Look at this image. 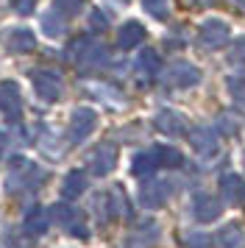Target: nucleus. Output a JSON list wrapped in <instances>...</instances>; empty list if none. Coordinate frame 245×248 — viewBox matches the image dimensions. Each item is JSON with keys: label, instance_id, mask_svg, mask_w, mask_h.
Masks as SVG:
<instances>
[{"label": "nucleus", "instance_id": "nucleus-1", "mask_svg": "<svg viewBox=\"0 0 245 248\" xmlns=\"http://www.w3.org/2000/svg\"><path fill=\"white\" fill-rule=\"evenodd\" d=\"M67 53L76 59L81 70H98V67H106V62H109V50L103 45H98V42H89V36L73 39Z\"/></svg>", "mask_w": 245, "mask_h": 248}, {"label": "nucleus", "instance_id": "nucleus-2", "mask_svg": "<svg viewBox=\"0 0 245 248\" xmlns=\"http://www.w3.org/2000/svg\"><path fill=\"white\" fill-rule=\"evenodd\" d=\"M95 125H98V112L89 109V106H78L76 112H73V117H70V125H67L70 142H73V145L84 142V140L95 131Z\"/></svg>", "mask_w": 245, "mask_h": 248}, {"label": "nucleus", "instance_id": "nucleus-3", "mask_svg": "<svg viewBox=\"0 0 245 248\" xmlns=\"http://www.w3.org/2000/svg\"><path fill=\"white\" fill-rule=\"evenodd\" d=\"M189 145L200 159H212L220 151V137L212 125H198V128L189 131Z\"/></svg>", "mask_w": 245, "mask_h": 248}, {"label": "nucleus", "instance_id": "nucleus-4", "mask_svg": "<svg viewBox=\"0 0 245 248\" xmlns=\"http://www.w3.org/2000/svg\"><path fill=\"white\" fill-rule=\"evenodd\" d=\"M0 114L9 123H17L22 117V98L17 81H0Z\"/></svg>", "mask_w": 245, "mask_h": 248}, {"label": "nucleus", "instance_id": "nucleus-5", "mask_svg": "<svg viewBox=\"0 0 245 248\" xmlns=\"http://www.w3.org/2000/svg\"><path fill=\"white\" fill-rule=\"evenodd\" d=\"M226 42H229V25L223 23V20L212 17V20H206V23L200 25V31H198V45L200 47L217 50V47H223Z\"/></svg>", "mask_w": 245, "mask_h": 248}, {"label": "nucleus", "instance_id": "nucleus-6", "mask_svg": "<svg viewBox=\"0 0 245 248\" xmlns=\"http://www.w3.org/2000/svg\"><path fill=\"white\" fill-rule=\"evenodd\" d=\"M165 81L170 87H176V90H189V87H195L200 81V70L195 64H189V62H176V64L167 67Z\"/></svg>", "mask_w": 245, "mask_h": 248}, {"label": "nucleus", "instance_id": "nucleus-7", "mask_svg": "<svg viewBox=\"0 0 245 248\" xmlns=\"http://www.w3.org/2000/svg\"><path fill=\"white\" fill-rule=\"evenodd\" d=\"M33 90H36V95H39L42 101L53 103V101L61 98L64 84H61V76H59V73H53V70H42V73L33 76Z\"/></svg>", "mask_w": 245, "mask_h": 248}, {"label": "nucleus", "instance_id": "nucleus-8", "mask_svg": "<svg viewBox=\"0 0 245 248\" xmlns=\"http://www.w3.org/2000/svg\"><path fill=\"white\" fill-rule=\"evenodd\" d=\"M50 215L56 217V223H61L70 232V234L76 237H87V223H84V217H81V212L78 209H73V206H67V203H56L53 209H50Z\"/></svg>", "mask_w": 245, "mask_h": 248}, {"label": "nucleus", "instance_id": "nucleus-9", "mask_svg": "<svg viewBox=\"0 0 245 248\" xmlns=\"http://www.w3.org/2000/svg\"><path fill=\"white\" fill-rule=\"evenodd\" d=\"M114 165H117V145H111V142H100V145L92 151V156H89V170H92L95 176L111 173Z\"/></svg>", "mask_w": 245, "mask_h": 248}, {"label": "nucleus", "instance_id": "nucleus-10", "mask_svg": "<svg viewBox=\"0 0 245 248\" xmlns=\"http://www.w3.org/2000/svg\"><path fill=\"white\" fill-rule=\"evenodd\" d=\"M223 212V203L209 195V192H195V198H192V215H195V220L200 223H212V220H217Z\"/></svg>", "mask_w": 245, "mask_h": 248}, {"label": "nucleus", "instance_id": "nucleus-11", "mask_svg": "<svg viewBox=\"0 0 245 248\" xmlns=\"http://www.w3.org/2000/svg\"><path fill=\"white\" fill-rule=\"evenodd\" d=\"M170 192H173L170 181H151V184H145L142 190H139V203H142L145 209H159V206L167 203Z\"/></svg>", "mask_w": 245, "mask_h": 248}, {"label": "nucleus", "instance_id": "nucleus-12", "mask_svg": "<svg viewBox=\"0 0 245 248\" xmlns=\"http://www.w3.org/2000/svg\"><path fill=\"white\" fill-rule=\"evenodd\" d=\"M153 125L167 137H181L187 134V117L176 109H162V112L153 117Z\"/></svg>", "mask_w": 245, "mask_h": 248}, {"label": "nucleus", "instance_id": "nucleus-13", "mask_svg": "<svg viewBox=\"0 0 245 248\" xmlns=\"http://www.w3.org/2000/svg\"><path fill=\"white\" fill-rule=\"evenodd\" d=\"M3 45H6V50L9 53H28V50H33V45H36V36L28 31V28H9L6 34H3Z\"/></svg>", "mask_w": 245, "mask_h": 248}, {"label": "nucleus", "instance_id": "nucleus-14", "mask_svg": "<svg viewBox=\"0 0 245 248\" xmlns=\"http://www.w3.org/2000/svg\"><path fill=\"white\" fill-rule=\"evenodd\" d=\"M159 240V226L153 220H145L125 237V248H151Z\"/></svg>", "mask_w": 245, "mask_h": 248}, {"label": "nucleus", "instance_id": "nucleus-15", "mask_svg": "<svg viewBox=\"0 0 245 248\" xmlns=\"http://www.w3.org/2000/svg\"><path fill=\"white\" fill-rule=\"evenodd\" d=\"M145 25L137 23V20H128V23L120 25V31H117V47H122V50H131V47L142 45L145 42Z\"/></svg>", "mask_w": 245, "mask_h": 248}, {"label": "nucleus", "instance_id": "nucleus-16", "mask_svg": "<svg viewBox=\"0 0 245 248\" xmlns=\"http://www.w3.org/2000/svg\"><path fill=\"white\" fill-rule=\"evenodd\" d=\"M87 190V173L84 170H70L61 181V198L64 201H76L81 192Z\"/></svg>", "mask_w": 245, "mask_h": 248}, {"label": "nucleus", "instance_id": "nucleus-17", "mask_svg": "<svg viewBox=\"0 0 245 248\" xmlns=\"http://www.w3.org/2000/svg\"><path fill=\"white\" fill-rule=\"evenodd\" d=\"M159 67H162L159 53H156L153 47H142L139 56H137V73L142 78H153V76H159Z\"/></svg>", "mask_w": 245, "mask_h": 248}, {"label": "nucleus", "instance_id": "nucleus-18", "mask_svg": "<svg viewBox=\"0 0 245 248\" xmlns=\"http://www.w3.org/2000/svg\"><path fill=\"white\" fill-rule=\"evenodd\" d=\"M220 192H223V201L226 203H237L245 195L243 179H240L237 173H226V176L220 179Z\"/></svg>", "mask_w": 245, "mask_h": 248}, {"label": "nucleus", "instance_id": "nucleus-19", "mask_svg": "<svg viewBox=\"0 0 245 248\" xmlns=\"http://www.w3.org/2000/svg\"><path fill=\"white\" fill-rule=\"evenodd\" d=\"M47 223H50V220H47V212H45L42 206H33L31 212L25 215L22 229H25L31 237H36V234H45V232H47Z\"/></svg>", "mask_w": 245, "mask_h": 248}, {"label": "nucleus", "instance_id": "nucleus-20", "mask_svg": "<svg viewBox=\"0 0 245 248\" xmlns=\"http://www.w3.org/2000/svg\"><path fill=\"white\" fill-rule=\"evenodd\" d=\"M153 156H156V165L159 168H178V165H184V156L170 145H156Z\"/></svg>", "mask_w": 245, "mask_h": 248}, {"label": "nucleus", "instance_id": "nucleus-21", "mask_svg": "<svg viewBox=\"0 0 245 248\" xmlns=\"http://www.w3.org/2000/svg\"><path fill=\"white\" fill-rule=\"evenodd\" d=\"M156 168H159V165H156L153 151L137 154V156H134V162H131V173H134V176H139V179H142V176H151Z\"/></svg>", "mask_w": 245, "mask_h": 248}, {"label": "nucleus", "instance_id": "nucleus-22", "mask_svg": "<svg viewBox=\"0 0 245 248\" xmlns=\"http://www.w3.org/2000/svg\"><path fill=\"white\" fill-rule=\"evenodd\" d=\"M42 31L47 36H61L64 34V14H59L53 9V12H47V14H42Z\"/></svg>", "mask_w": 245, "mask_h": 248}, {"label": "nucleus", "instance_id": "nucleus-23", "mask_svg": "<svg viewBox=\"0 0 245 248\" xmlns=\"http://www.w3.org/2000/svg\"><path fill=\"white\" fill-rule=\"evenodd\" d=\"M240 243H243V232H240L237 223H229L226 229H220V234H217V246L220 248H237Z\"/></svg>", "mask_w": 245, "mask_h": 248}, {"label": "nucleus", "instance_id": "nucleus-24", "mask_svg": "<svg viewBox=\"0 0 245 248\" xmlns=\"http://www.w3.org/2000/svg\"><path fill=\"white\" fill-rule=\"evenodd\" d=\"M226 90L234 98V103L245 109V76H229L226 78Z\"/></svg>", "mask_w": 245, "mask_h": 248}, {"label": "nucleus", "instance_id": "nucleus-25", "mask_svg": "<svg viewBox=\"0 0 245 248\" xmlns=\"http://www.w3.org/2000/svg\"><path fill=\"white\" fill-rule=\"evenodd\" d=\"M178 243L181 248H209V237L206 232H184L178 237Z\"/></svg>", "mask_w": 245, "mask_h": 248}, {"label": "nucleus", "instance_id": "nucleus-26", "mask_svg": "<svg viewBox=\"0 0 245 248\" xmlns=\"http://www.w3.org/2000/svg\"><path fill=\"white\" fill-rule=\"evenodd\" d=\"M142 6L156 20H167V14H170V0H142Z\"/></svg>", "mask_w": 245, "mask_h": 248}, {"label": "nucleus", "instance_id": "nucleus-27", "mask_svg": "<svg viewBox=\"0 0 245 248\" xmlns=\"http://www.w3.org/2000/svg\"><path fill=\"white\" fill-rule=\"evenodd\" d=\"M56 3V12L64 14V17H73V14H78L81 9H84V3L87 0H53Z\"/></svg>", "mask_w": 245, "mask_h": 248}, {"label": "nucleus", "instance_id": "nucleus-28", "mask_svg": "<svg viewBox=\"0 0 245 248\" xmlns=\"http://www.w3.org/2000/svg\"><path fill=\"white\" fill-rule=\"evenodd\" d=\"M229 62H231V64H245V36H240V39L229 47Z\"/></svg>", "mask_w": 245, "mask_h": 248}, {"label": "nucleus", "instance_id": "nucleus-29", "mask_svg": "<svg viewBox=\"0 0 245 248\" xmlns=\"http://www.w3.org/2000/svg\"><path fill=\"white\" fill-rule=\"evenodd\" d=\"M9 243H11V248H33V240H31V234H28L25 229L17 232V234H11Z\"/></svg>", "mask_w": 245, "mask_h": 248}, {"label": "nucleus", "instance_id": "nucleus-30", "mask_svg": "<svg viewBox=\"0 0 245 248\" xmlns=\"http://www.w3.org/2000/svg\"><path fill=\"white\" fill-rule=\"evenodd\" d=\"M11 6H14V12L17 14H31L33 9H36V0H11Z\"/></svg>", "mask_w": 245, "mask_h": 248}, {"label": "nucleus", "instance_id": "nucleus-31", "mask_svg": "<svg viewBox=\"0 0 245 248\" xmlns=\"http://www.w3.org/2000/svg\"><path fill=\"white\" fill-rule=\"evenodd\" d=\"M89 20H92V28H95V31H103V28L109 25V20H106V14H103V12H92Z\"/></svg>", "mask_w": 245, "mask_h": 248}, {"label": "nucleus", "instance_id": "nucleus-32", "mask_svg": "<svg viewBox=\"0 0 245 248\" xmlns=\"http://www.w3.org/2000/svg\"><path fill=\"white\" fill-rule=\"evenodd\" d=\"M189 3H195V6H206V3H212V0H189Z\"/></svg>", "mask_w": 245, "mask_h": 248}, {"label": "nucleus", "instance_id": "nucleus-33", "mask_svg": "<svg viewBox=\"0 0 245 248\" xmlns=\"http://www.w3.org/2000/svg\"><path fill=\"white\" fill-rule=\"evenodd\" d=\"M117 3H128V0H117Z\"/></svg>", "mask_w": 245, "mask_h": 248}, {"label": "nucleus", "instance_id": "nucleus-34", "mask_svg": "<svg viewBox=\"0 0 245 248\" xmlns=\"http://www.w3.org/2000/svg\"><path fill=\"white\" fill-rule=\"evenodd\" d=\"M243 165H245V154H243Z\"/></svg>", "mask_w": 245, "mask_h": 248}, {"label": "nucleus", "instance_id": "nucleus-35", "mask_svg": "<svg viewBox=\"0 0 245 248\" xmlns=\"http://www.w3.org/2000/svg\"><path fill=\"white\" fill-rule=\"evenodd\" d=\"M243 198H245V195H243Z\"/></svg>", "mask_w": 245, "mask_h": 248}]
</instances>
